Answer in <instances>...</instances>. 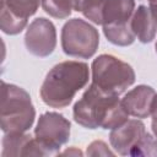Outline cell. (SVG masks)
<instances>
[{
	"mask_svg": "<svg viewBox=\"0 0 157 157\" xmlns=\"http://www.w3.org/2000/svg\"><path fill=\"white\" fill-rule=\"evenodd\" d=\"M117 94L105 93L93 83L74 105V120L87 129H114L128 120Z\"/></svg>",
	"mask_w": 157,
	"mask_h": 157,
	"instance_id": "6da1fadb",
	"label": "cell"
},
{
	"mask_svg": "<svg viewBox=\"0 0 157 157\" xmlns=\"http://www.w3.org/2000/svg\"><path fill=\"white\" fill-rule=\"evenodd\" d=\"M88 82V66L81 61H63L48 74L40 87L42 101L53 108L69 105Z\"/></svg>",
	"mask_w": 157,
	"mask_h": 157,
	"instance_id": "7a4b0ae2",
	"label": "cell"
},
{
	"mask_svg": "<svg viewBox=\"0 0 157 157\" xmlns=\"http://www.w3.org/2000/svg\"><path fill=\"white\" fill-rule=\"evenodd\" d=\"M36 110L29 94L21 87L1 82L0 125L5 134L26 132L33 124Z\"/></svg>",
	"mask_w": 157,
	"mask_h": 157,
	"instance_id": "3957f363",
	"label": "cell"
},
{
	"mask_svg": "<svg viewBox=\"0 0 157 157\" xmlns=\"http://www.w3.org/2000/svg\"><path fill=\"white\" fill-rule=\"evenodd\" d=\"M135 82L132 67L120 59L102 54L92 63V83L105 93L119 96Z\"/></svg>",
	"mask_w": 157,
	"mask_h": 157,
	"instance_id": "277c9868",
	"label": "cell"
},
{
	"mask_svg": "<svg viewBox=\"0 0 157 157\" xmlns=\"http://www.w3.org/2000/svg\"><path fill=\"white\" fill-rule=\"evenodd\" d=\"M98 44L97 29L81 18L67 21L61 29V47L69 56L88 59L96 53Z\"/></svg>",
	"mask_w": 157,
	"mask_h": 157,
	"instance_id": "5b68a950",
	"label": "cell"
},
{
	"mask_svg": "<svg viewBox=\"0 0 157 157\" xmlns=\"http://www.w3.org/2000/svg\"><path fill=\"white\" fill-rule=\"evenodd\" d=\"M70 128V121L61 114L47 112L39 117L34 129L36 140L47 155H53L69 141Z\"/></svg>",
	"mask_w": 157,
	"mask_h": 157,
	"instance_id": "8992f818",
	"label": "cell"
},
{
	"mask_svg": "<svg viewBox=\"0 0 157 157\" xmlns=\"http://www.w3.org/2000/svg\"><path fill=\"white\" fill-rule=\"evenodd\" d=\"M147 132L142 121L126 120L118 128L112 129L109 135L112 147L123 156H141Z\"/></svg>",
	"mask_w": 157,
	"mask_h": 157,
	"instance_id": "52a82bcc",
	"label": "cell"
},
{
	"mask_svg": "<svg viewBox=\"0 0 157 157\" xmlns=\"http://www.w3.org/2000/svg\"><path fill=\"white\" fill-rule=\"evenodd\" d=\"M27 50L39 58L50 55L56 45V32L53 22L47 18H36L27 28L25 36Z\"/></svg>",
	"mask_w": 157,
	"mask_h": 157,
	"instance_id": "ba28073f",
	"label": "cell"
},
{
	"mask_svg": "<svg viewBox=\"0 0 157 157\" xmlns=\"http://www.w3.org/2000/svg\"><path fill=\"white\" fill-rule=\"evenodd\" d=\"M156 92L152 87L140 85L129 91L121 99V104L129 115L136 118H147L151 115Z\"/></svg>",
	"mask_w": 157,
	"mask_h": 157,
	"instance_id": "9c48e42d",
	"label": "cell"
},
{
	"mask_svg": "<svg viewBox=\"0 0 157 157\" xmlns=\"http://www.w3.org/2000/svg\"><path fill=\"white\" fill-rule=\"evenodd\" d=\"M13 156H47V153L37 140H33L28 134H5L2 137L1 157Z\"/></svg>",
	"mask_w": 157,
	"mask_h": 157,
	"instance_id": "30bf717a",
	"label": "cell"
},
{
	"mask_svg": "<svg viewBox=\"0 0 157 157\" xmlns=\"http://www.w3.org/2000/svg\"><path fill=\"white\" fill-rule=\"evenodd\" d=\"M130 27L141 43H150L157 33V16L150 7L140 5L132 15Z\"/></svg>",
	"mask_w": 157,
	"mask_h": 157,
	"instance_id": "8fae6325",
	"label": "cell"
},
{
	"mask_svg": "<svg viewBox=\"0 0 157 157\" xmlns=\"http://www.w3.org/2000/svg\"><path fill=\"white\" fill-rule=\"evenodd\" d=\"M134 0H105L103 6L102 25L126 23L134 12Z\"/></svg>",
	"mask_w": 157,
	"mask_h": 157,
	"instance_id": "7c38bea8",
	"label": "cell"
},
{
	"mask_svg": "<svg viewBox=\"0 0 157 157\" xmlns=\"http://www.w3.org/2000/svg\"><path fill=\"white\" fill-rule=\"evenodd\" d=\"M103 33L112 44L119 45V47L130 45L135 40V34L128 22L105 25L103 26Z\"/></svg>",
	"mask_w": 157,
	"mask_h": 157,
	"instance_id": "4fadbf2b",
	"label": "cell"
},
{
	"mask_svg": "<svg viewBox=\"0 0 157 157\" xmlns=\"http://www.w3.org/2000/svg\"><path fill=\"white\" fill-rule=\"evenodd\" d=\"M27 25V20L15 15L5 5L1 4V16H0V28L6 34H17Z\"/></svg>",
	"mask_w": 157,
	"mask_h": 157,
	"instance_id": "5bb4252c",
	"label": "cell"
},
{
	"mask_svg": "<svg viewBox=\"0 0 157 157\" xmlns=\"http://www.w3.org/2000/svg\"><path fill=\"white\" fill-rule=\"evenodd\" d=\"M42 7L55 18H65L75 10V0H42Z\"/></svg>",
	"mask_w": 157,
	"mask_h": 157,
	"instance_id": "9a60e30c",
	"label": "cell"
},
{
	"mask_svg": "<svg viewBox=\"0 0 157 157\" xmlns=\"http://www.w3.org/2000/svg\"><path fill=\"white\" fill-rule=\"evenodd\" d=\"M40 1L42 0H2L1 4L15 15L27 20L29 16L36 13Z\"/></svg>",
	"mask_w": 157,
	"mask_h": 157,
	"instance_id": "2e32d148",
	"label": "cell"
},
{
	"mask_svg": "<svg viewBox=\"0 0 157 157\" xmlns=\"http://www.w3.org/2000/svg\"><path fill=\"white\" fill-rule=\"evenodd\" d=\"M105 0H83L80 10L86 18L92 21L96 25H102L103 6Z\"/></svg>",
	"mask_w": 157,
	"mask_h": 157,
	"instance_id": "e0dca14e",
	"label": "cell"
},
{
	"mask_svg": "<svg viewBox=\"0 0 157 157\" xmlns=\"http://www.w3.org/2000/svg\"><path fill=\"white\" fill-rule=\"evenodd\" d=\"M88 156H113L114 153L108 148V146L103 141H93L87 147Z\"/></svg>",
	"mask_w": 157,
	"mask_h": 157,
	"instance_id": "ac0fdd59",
	"label": "cell"
},
{
	"mask_svg": "<svg viewBox=\"0 0 157 157\" xmlns=\"http://www.w3.org/2000/svg\"><path fill=\"white\" fill-rule=\"evenodd\" d=\"M152 132L155 135V142H156V147H155V156L157 155V120H152Z\"/></svg>",
	"mask_w": 157,
	"mask_h": 157,
	"instance_id": "d6986e66",
	"label": "cell"
},
{
	"mask_svg": "<svg viewBox=\"0 0 157 157\" xmlns=\"http://www.w3.org/2000/svg\"><path fill=\"white\" fill-rule=\"evenodd\" d=\"M151 115H152V120H157V94L155 96V99H153V104H152V112H151Z\"/></svg>",
	"mask_w": 157,
	"mask_h": 157,
	"instance_id": "ffe728a7",
	"label": "cell"
},
{
	"mask_svg": "<svg viewBox=\"0 0 157 157\" xmlns=\"http://www.w3.org/2000/svg\"><path fill=\"white\" fill-rule=\"evenodd\" d=\"M148 4H150V9L151 11L157 16V0H148Z\"/></svg>",
	"mask_w": 157,
	"mask_h": 157,
	"instance_id": "44dd1931",
	"label": "cell"
},
{
	"mask_svg": "<svg viewBox=\"0 0 157 157\" xmlns=\"http://www.w3.org/2000/svg\"><path fill=\"white\" fill-rule=\"evenodd\" d=\"M72 153H75V155H82L81 151H77V150H72V151H69V150H67V151H65L63 155H72Z\"/></svg>",
	"mask_w": 157,
	"mask_h": 157,
	"instance_id": "7402d4cb",
	"label": "cell"
},
{
	"mask_svg": "<svg viewBox=\"0 0 157 157\" xmlns=\"http://www.w3.org/2000/svg\"><path fill=\"white\" fill-rule=\"evenodd\" d=\"M82 1H83V0H75V10H76V11L80 10V6H81Z\"/></svg>",
	"mask_w": 157,
	"mask_h": 157,
	"instance_id": "603a6c76",
	"label": "cell"
},
{
	"mask_svg": "<svg viewBox=\"0 0 157 157\" xmlns=\"http://www.w3.org/2000/svg\"><path fill=\"white\" fill-rule=\"evenodd\" d=\"M156 53H157V43H156Z\"/></svg>",
	"mask_w": 157,
	"mask_h": 157,
	"instance_id": "cb8c5ba5",
	"label": "cell"
}]
</instances>
